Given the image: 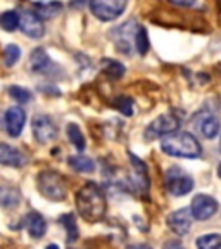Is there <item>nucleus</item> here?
Masks as SVG:
<instances>
[{
    "mask_svg": "<svg viewBox=\"0 0 221 249\" xmlns=\"http://www.w3.org/2000/svg\"><path fill=\"white\" fill-rule=\"evenodd\" d=\"M76 208L80 216L88 223L101 222L107 210L105 194L97 183L88 182L78 191L76 194Z\"/></svg>",
    "mask_w": 221,
    "mask_h": 249,
    "instance_id": "obj_1",
    "label": "nucleus"
},
{
    "mask_svg": "<svg viewBox=\"0 0 221 249\" xmlns=\"http://www.w3.org/2000/svg\"><path fill=\"white\" fill-rule=\"evenodd\" d=\"M161 149L168 156L173 158H185V160H194L202 154V145L192 133L188 132H175L163 137L161 140Z\"/></svg>",
    "mask_w": 221,
    "mask_h": 249,
    "instance_id": "obj_2",
    "label": "nucleus"
},
{
    "mask_svg": "<svg viewBox=\"0 0 221 249\" xmlns=\"http://www.w3.org/2000/svg\"><path fill=\"white\" fill-rule=\"evenodd\" d=\"M36 185L38 191L43 197L51 199V201H64L66 199V182L62 178L61 173L54 170H45L42 173H38L36 177Z\"/></svg>",
    "mask_w": 221,
    "mask_h": 249,
    "instance_id": "obj_3",
    "label": "nucleus"
},
{
    "mask_svg": "<svg viewBox=\"0 0 221 249\" xmlns=\"http://www.w3.org/2000/svg\"><path fill=\"white\" fill-rule=\"evenodd\" d=\"M164 185H166V191L171 196L180 197V196L188 194L194 189V180L180 166H171L168 168L166 175H164Z\"/></svg>",
    "mask_w": 221,
    "mask_h": 249,
    "instance_id": "obj_4",
    "label": "nucleus"
},
{
    "mask_svg": "<svg viewBox=\"0 0 221 249\" xmlns=\"http://www.w3.org/2000/svg\"><path fill=\"white\" fill-rule=\"evenodd\" d=\"M180 118L175 113H166L157 116L144 132V137L147 140H154V139H163V137L170 135V133L178 132L180 128Z\"/></svg>",
    "mask_w": 221,
    "mask_h": 249,
    "instance_id": "obj_5",
    "label": "nucleus"
},
{
    "mask_svg": "<svg viewBox=\"0 0 221 249\" xmlns=\"http://www.w3.org/2000/svg\"><path fill=\"white\" fill-rule=\"evenodd\" d=\"M128 0H90V11L101 21H114L124 12Z\"/></svg>",
    "mask_w": 221,
    "mask_h": 249,
    "instance_id": "obj_6",
    "label": "nucleus"
},
{
    "mask_svg": "<svg viewBox=\"0 0 221 249\" xmlns=\"http://www.w3.org/2000/svg\"><path fill=\"white\" fill-rule=\"evenodd\" d=\"M192 124L206 139H214L220 133L221 128L220 118L214 113H211V111H199V113H195L194 118H192Z\"/></svg>",
    "mask_w": 221,
    "mask_h": 249,
    "instance_id": "obj_7",
    "label": "nucleus"
},
{
    "mask_svg": "<svg viewBox=\"0 0 221 249\" xmlns=\"http://www.w3.org/2000/svg\"><path fill=\"white\" fill-rule=\"evenodd\" d=\"M31 130H33V135L40 144L52 142L57 137V126L49 114H36L31 120Z\"/></svg>",
    "mask_w": 221,
    "mask_h": 249,
    "instance_id": "obj_8",
    "label": "nucleus"
},
{
    "mask_svg": "<svg viewBox=\"0 0 221 249\" xmlns=\"http://www.w3.org/2000/svg\"><path fill=\"white\" fill-rule=\"evenodd\" d=\"M218 201L213 197V196H207V194H197L194 199H192V204H190V213L192 218L195 220H209L211 216L218 213Z\"/></svg>",
    "mask_w": 221,
    "mask_h": 249,
    "instance_id": "obj_9",
    "label": "nucleus"
},
{
    "mask_svg": "<svg viewBox=\"0 0 221 249\" xmlns=\"http://www.w3.org/2000/svg\"><path fill=\"white\" fill-rule=\"evenodd\" d=\"M138 24H135L133 21H128V23L121 24V26L114 28L111 31V38L114 40V45L119 52H124V54H130L132 52V40H135V33Z\"/></svg>",
    "mask_w": 221,
    "mask_h": 249,
    "instance_id": "obj_10",
    "label": "nucleus"
},
{
    "mask_svg": "<svg viewBox=\"0 0 221 249\" xmlns=\"http://www.w3.org/2000/svg\"><path fill=\"white\" fill-rule=\"evenodd\" d=\"M19 28L24 35L30 38H42L45 35V26H43V19L36 12L33 11H24L19 14Z\"/></svg>",
    "mask_w": 221,
    "mask_h": 249,
    "instance_id": "obj_11",
    "label": "nucleus"
},
{
    "mask_svg": "<svg viewBox=\"0 0 221 249\" xmlns=\"http://www.w3.org/2000/svg\"><path fill=\"white\" fill-rule=\"evenodd\" d=\"M168 227H170L176 235H185L192 227V213L190 208H182V210L173 211L166 218Z\"/></svg>",
    "mask_w": 221,
    "mask_h": 249,
    "instance_id": "obj_12",
    "label": "nucleus"
},
{
    "mask_svg": "<svg viewBox=\"0 0 221 249\" xmlns=\"http://www.w3.org/2000/svg\"><path fill=\"white\" fill-rule=\"evenodd\" d=\"M30 68L33 73H38V74H55V70H57V66L52 62V59L49 57V54L43 51L42 47H38V49H35V51L31 52Z\"/></svg>",
    "mask_w": 221,
    "mask_h": 249,
    "instance_id": "obj_13",
    "label": "nucleus"
},
{
    "mask_svg": "<svg viewBox=\"0 0 221 249\" xmlns=\"http://www.w3.org/2000/svg\"><path fill=\"white\" fill-rule=\"evenodd\" d=\"M5 130L11 137H19L26 123V113L23 107H9L4 114Z\"/></svg>",
    "mask_w": 221,
    "mask_h": 249,
    "instance_id": "obj_14",
    "label": "nucleus"
},
{
    "mask_svg": "<svg viewBox=\"0 0 221 249\" xmlns=\"http://www.w3.org/2000/svg\"><path fill=\"white\" fill-rule=\"evenodd\" d=\"M26 163V158L17 147L5 142H0V164L11 168H21Z\"/></svg>",
    "mask_w": 221,
    "mask_h": 249,
    "instance_id": "obj_15",
    "label": "nucleus"
},
{
    "mask_svg": "<svg viewBox=\"0 0 221 249\" xmlns=\"http://www.w3.org/2000/svg\"><path fill=\"white\" fill-rule=\"evenodd\" d=\"M26 230L33 239H40L47 232V222L45 218L36 211H31L26 214Z\"/></svg>",
    "mask_w": 221,
    "mask_h": 249,
    "instance_id": "obj_16",
    "label": "nucleus"
},
{
    "mask_svg": "<svg viewBox=\"0 0 221 249\" xmlns=\"http://www.w3.org/2000/svg\"><path fill=\"white\" fill-rule=\"evenodd\" d=\"M130 160H132L133 163V182L136 183V187H138V191H144L147 192L149 189V175H147V168H145L144 161L138 160L136 156L130 154Z\"/></svg>",
    "mask_w": 221,
    "mask_h": 249,
    "instance_id": "obj_17",
    "label": "nucleus"
},
{
    "mask_svg": "<svg viewBox=\"0 0 221 249\" xmlns=\"http://www.w3.org/2000/svg\"><path fill=\"white\" fill-rule=\"evenodd\" d=\"M21 194L19 191L12 185H0V206L5 210H12L19 204Z\"/></svg>",
    "mask_w": 221,
    "mask_h": 249,
    "instance_id": "obj_18",
    "label": "nucleus"
},
{
    "mask_svg": "<svg viewBox=\"0 0 221 249\" xmlns=\"http://www.w3.org/2000/svg\"><path fill=\"white\" fill-rule=\"evenodd\" d=\"M68 164H69L74 171H78V173H92V171L95 170V163H93L92 158L83 156V154L71 156L69 160H68Z\"/></svg>",
    "mask_w": 221,
    "mask_h": 249,
    "instance_id": "obj_19",
    "label": "nucleus"
},
{
    "mask_svg": "<svg viewBox=\"0 0 221 249\" xmlns=\"http://www.w3.org/2000/svg\"><path fill=\"white\" fill-rule=\"evenodd\" d=\"M102 71H104L111 80H121L124 71H126V68H124L119 61H116V59H104V61H102Z\"/></svg>",
    "mask_w": 221,
    "mask_h": 249,
    "instance_id": "obj_20",
    "label": "nucleus"
},
{
    "mask_svg": "<svg viewBox=\"0 0 221 249\" xmlns=\"http://www.w3.org/2000/svg\"><path fill=\"white\" fill-rule=\"evenodd\" d=\"M35 7L38 9V12L36 14L40 16V18H54V16H57L59 12L62 11V4L61 2H57V0H47V2H36Z\"/></svg>",
    "mask_w": 221,
    "mask_h": 249,
    "instance_id": "obj_21",
    "label": "nucleus"
},
{
    "mask_svg": "<svg viewBox=\"0 0 221 249\" xmlns=\"http://www.w3.org/2000/svg\"><path fill=\"white\" fill-rule=\"evenodd\" d=\"M66 133H68V139H69V142L78 149V151H80V152L85 151V145H86L85 135H83L82 128H80L76 123H69V124H68V126H66Z\"/></svg>",
    "mask_w": 221,
    "mask_h": 249,
    "instance_id": "obj_22",
    "label": "nucleus"
},
{
    "mask_svg": "<svg viewBox=\"0 0 221 249\" xmlns=\"http://www.w3.org/2000/svg\"><path fill=\"white\" fill-rule=\"evenodd\" d=\"M19 12L17 11H5L0 14V28L5 31H16L19 28Z\"/></svg>",
    "mask_w": 221,
    "mask_h": 249,
    "instance_id": "obj_23",
    "label": "nucleus"
},
{
    "mask_svg": "<svg viewBox=\"0 0 221 249\" xmlns=\"http://www.w3.org/2000/svg\"><path fill=\"white\" fill-rule=\"evenodd\" d=\"M197 249H221V233H204L195 241Z\"/></svg>",
    "mask_w": 221,
    "mask_h": 249,
    "instance_id": "obj_24",
    "label": "nucleus"
},
{
    "mask_svg": "<svg viewBox=\"0 0 221 249\" xmlns=\"http://www.w3.org/2000/svg\"><path fill=\"white\" fill-rule=\"evenodd\" d=\"M59 222H61V225L66 229V233H68V241L69 242H74L78 241V235H80V230H78V225L76 222H74V216L71 213L68 214H62L61 218H59Z\"/></svg>",
    "mask_w": 221,
    "mask_h": 249,
    "instance_id": "obj_25",
    "label": "nucleus"
},
{
    "mask_svg": "<svg viewBox=\"0 0 221 249\" xmlns=\"http://www.w3.org/2000/svg\"><path fill=\"white\" fill-rule=\"evenodd\" d=\"M113 107L118 109L121 114H124V116H133V113H135L133 99L128 97V95H118V97L113 101Z\"/></svg>",
    "mask_w": 221,
    "mask_h": 249,
    "instance_id": "obj_26",
    "label": "nucleus"
},
{
    "mask_svg": "<svg viewBox=\"0 0 221 249\" xmlns=\"http://www.w3.org/2000/svg\"><path fill=\"white\" fill-rule=\"evenodd\" d=\"M135 49L140 55H145L151 49V43H149V33L144 26H138L136 28V33H135Z\"/></svg>",
    "mask_w": 221,
    "mask_h": 249,
    "instance_id": "obj_27",
    "label": "nucleus"
},
{
    "mask_svg": "<svg viewBox=\"0 0 221 249\" xmlns=\"http://www.w3.org/2000/svg\"><path fill=\"white\" fill-rule=\"evenodd\" d=\"M4 64L7 68H12L14 64H17V61H19L21 57V49L19 45H14V43H9L7 47L4 49Z\"/></svg>",
    "mask_w": 221,
    "mask_h": 249,
    "instance_id": "obj_28",
    "label": "nucleus"
},
{
    "mask_svg": "<svg viewBox=\"0 0 221 249\" xmlns=\"http://www.w3.org/2000/svg\"><path fill=\"white\" fill-rule=\"evenodd\" d=\"M9 93H11V97L14 99V101L21 102V104L31 101V92L28 89H23V87H19V85L11 87V89H9Z\"/></svg>",
    "mask_w": 221,
    "mask_h": 249,
    "instance_id": "obj_29",
    "label": "nucleus"
},
{
    "mask_svg": "<svg viewBox=\"0 0 221 249\" xmlns=\"http://www.w3.org/2000/svg\"><path fill=\"white\" fill-rule=\"evenodd\" d=\"M168 2L176 7H194L197 4V0H168Z\"/></svg>",
    "mask_w": 221,
    "mask_h": 249,
    "instance_id": "obj_30",
    "label": "nucleus"
},
{
    "mask_svg": "<svg viewBox=\"0 0 221 249\" xmlns=\"http://www.w3.org/2000/svg\"><path fill=\"white\" fill-rule=\"evenodd\" d=\"M86 4H90V0H71L69 2V5L74 9H82L83 5H86Z\"/></svg>",
    "mask_w": 221,
    "mask_h": 249,
    "instance_id": "obj_31",
    "label": "nucleus"
},
{
    "mask_svg": "<svg viewBox=\"0 0 221 249\" xmlns=\"http://www.w3.org/2000/svg\"><path fill=\"white\" fill-rule=\"evenodd\" d=\"M164 249H185V248H183L178 241H168L166 244H164Z\"/></svg>",
    "mask_w": 221,
    "mask_h": 249,
    "instance_id": "obj_32",
    "label": "nucleus"
},
{
    "mask_svg": "<svg viewBox=\"0 0 221 249\" xmlns=\"http://www.w3.org/2000/svg\"><path fill=\"white\" fill-rule=\"evenodd\" d=\"M126 249H151V248L145 246V244H135V246H128Z\"/></svg>",
    "mask_w": 221,
    "mask_h": 249,
    "instance_id": "obj_33",
    "label": "nucleus"
},
{
    "mask_svg": "<svg viewBox=\"0 0 221 249\" xmlns=\"http://www.w3.org/2000/svg\"><path fill=\"white\" fill-rule=\"evenodd\" d=\"M45 249H59V246H57V244H49Z\"/></svg>",
    "mask_w": 221,
    "mask_h": 249,
    "instance_id": "obj_34",
    "label": "nucleus"
},
{
    "mask_svg": "<svg viewBox=\"0 0 221 249\" xmlns=\"http://www.w3.org/2000/svg\"><path fill=\"white\" fill-rule=\"evenodd\" d=\"M218 175H220V178H221V163H220V166H218Z\"/></svg>",
    "mask_w": 221,
    "mask_h": 249,
    "instance_id": "obj_35",
    "label": "nucleus"
}]
</instances>
